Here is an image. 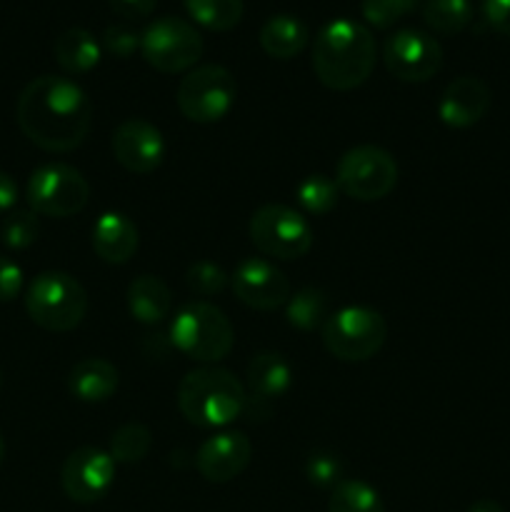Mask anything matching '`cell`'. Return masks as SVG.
<instances>
[{
    "label": "cell",
    "instance_id": "cell-5",
    "mask_svg": "<svg viewBox=\"0 0 510 512\" xmlns=\"http://www.w3.org/2000/svg\"><path fill=\"white\" fill-rule=\"evenodd\" d=\"M25 313L48 333H70L88 315V293L73 275L48 270L25 288Z\"/></svg>",
    "mask_w": 510,
    "mask_h": 512
},
{
    "label": "cell",
    "instance_id": "cell-19",
    "mask_svg": "<svg viewBox=\"0 0 510 512\" xmlns=\"http://www.w3.org/2000/svg\"><path fill=\"white\" fill-rule=\"evenodd\" d=\"M138 225L123 213H103L93 225V250L103 263L125 265L138 253Z\"/></svg>",
    "mask_w": 510,
    "mask_h": 512
},
{
    "label": "cell",
    "instance_id": "cell-28",
    "mask_svg": "<svg viewBox=\"0 0 510 512\" xmlns=\"http://www.w3.org/2000/svg\"><path fill=\"white\" fill-rule=\"evenodd\" d=\"M295 200H298V205L308 215H328L338 205L340 188L335 178L313 173L300 180L298 188H295Z\"/></svg>",
    "mask_w": 510,
    "mask_h": 512
},
{
    "label": "cell",
    "instance_id": "cell-35",
    "mask_svg": "<svg viewBox=\"0 0 510 512\" xmlns=\"http://www.w3.org/2000/svg\"><path fill=\"white\" fill-rule=\"evenodd\" d=\"M25 285L23 268H20L15 260L0 255V303H13L15 298H20Z\"/></svg>",
    "mask_w": 510,
    "mask_h": 512
},
{
    "label": "cell",
    "instance_id": "cell-13",
    "mask_svg": "<svg viewBox=\"0 0 510 512\" xmlns=\"http://www.w3.org/2000/svg\"><path fill=\"white\" fill-rule=\"evenodd\" d=\"M115 463L108 450L85 448L73 450L60 468V485L73 503L93 505L110 493L115 483Z\"/></svg>",
    "mask_w": 510,
    "mask_h": 512
},
{
    "label": "cell",
    "instance_id": "cell-23",
    "mask_svg": "<svg viewBox=\"0 0 510 512\" xmlns=\"http://www.w3.org/2000/svg\"><path fill=\"white\" fill-rule=\"evenodd\" d=\"M53 55L60 68L70 75L90 73L100 63L103 48L95 35L85 28H68L55 38Z\"/></svg>",
    "mask_w": 510,
    "mask_h": 512
},
{
    "label": "cell",
    "instance_id": "cell-26",
    "mask_svg": "<svg viewBox=\"0 0 510 512\" xmlns=\"http://www.w3.org/2000/svg\"><path fill=\"white\" fill-rule=\"evenodd\" d=\"M328 512H385V505L373 485L343 478L330 490Z\"/></svg>",
    "mask_w": 510,
    "mask_h": 512
},
{
    "label": "cell",
    "instance_id": "cell-21",
    "mask_svg": "<svg viewBox=\"0 0 510 512\" xmlns=\"http://www.w3.org/2000/svg\"><path fill=\"white\" fill-rule=\"evenodd\" d=\"M260 48L265 55L275 60H293L295 55L303 53L310 43L308 25L300 18L288 13L270 15L263 25H260Z\"/></svg>",
    "mask_w": 510,
    "mask_h": 512
},
{
    "label": "cell",
    "instance_id": "cell-9",
    "mask_svg": "<svg viewBox=\"0 0 510 512\" xmlns=\"http://www.w3.org/2000/svg\"><path fill=\"white\" fill-rule=\"evenodd\" d=\"M203 50V35L195 30V25L175 15L153 20L140 33V55L150 68L165 75L190 73L203 58Z\"/></svg>",
    "mask_w": 510,
    "mask_h": 512
},
{
    "label": "cell",
    "instance_id": "cell-34",
    "mask_svg": "<svg viewBox=\"0 0 510 512\" xmlns=\"http://www.w3.org/2000/svg\"><path fill=\"white\" fill-rule=\"evenodd\" d=\"M103 48L115 58H130L140 50V33L130 30L128 25H108L103 30Z\"/></svg>",
    "mask_w": 510,
    "mask_h": 512
},
{
    "label": "cell",
    "instance_id": "cell-1",
    "mask_svg": "<svg viewBox=\"0 0 510 512\" xmlns=\"http://www.w3.org/2000/svg\"><path fill=\"white\" fill-rule=\"evenodd\" d=\"M15 115L25 138L40 150L70 153L88 138L93 103L75 80L40 75L23 88Z\"/></svg>",
    "mask_w": 510,
    "mask_h": 512
},
{
    "label": "cell",
    "instance_id": "cell-2",
    "mask_svg": "<svg viewBox=\"0 0 510 512\" xmlns=\"http://www.w3.org/2000/svg\"><path fill=\"white\" fill-rule=\"evenodd\" d=\"M378 58L370 28L350 18H335L320 28L313 45V73L325 88L348 93L370 78Z\"/></svg>",
    "mask_w": 510,
    "mask_h": 512
},
{
    "label": "cell",
    "instance_id": "cell-30",
    "mask_svg": "<svg viewBox=\"0 0 510 512\" xmlns=\"http://www.w3.org/2000/svg\"><path fill=\"white\" fill-rule=\"evenodd\" d=\"M40 220L33 210H10L0 223V240L8 250H28L38 240Z\"/></svg>",
    "mask_w": 510,
    "mask_h": 512
},
{
    "label": "cell",
    "instance_id": "cell-29",
    "mask_svg": "<svg viewBox=\"0 0 510 512\" xmlns=\"http://www.w3.org/2000/svg\"><path fill=\"white\" fill-rule=\"evenodd\" d=\"M153 448V433L143 423H125L110 438V458L115 463L133 465L140 463Z\"/></svg>",
    "mask_w": 510,
    "mask_h": 512
},
{
    "label": "cell",
    "instance_id": "cell-38",
    "mask_svg": "<svg viewBox=\"0 0 510 512\" xmlns=\"http://www.w3.org/2000/svg\"><path fill=\"white\" fill-rule=\"evenodd\" d=\"M18 203V183L0 170V215H8Z\"/></svg>",
    "mask_w": 510,
    "mask_h": 512
},
{
    "label": "cell",
    "instance_id": "cell-15",
    "mask_svg": "<svg viewBox=\"0 0 510 512\" xmlns=\"http://www.w3.org/2000/svg\"><path fill=\"white\" fill-rule=\"evenodd\" d=\"M290 383H293V370L283 355L273 350L253 355L245 373V418L253 423L268 418L273 403L288 393Z\"/></svg>",
    "mask_w": 510,
    "mask_h": 512
},
{
    "label": "cell",
    "instance_id": "cell-11",
    "mask_svg": "<svg viewBox=\"0 0 510 512\" xmlns=\"http://www.w3.org/2000/svg\"><path fill=\"white\" fill-rule=\"evenodd\" d=\"M398 175V163L388 150L380 145H358L338 160L335 183L348 198L358 203H375L393 193Z\"/></svg>",
    "mask_w": 510,
    "mask_h": 512
},
{
    "label": "cell",
    "instance_id": "cell-36",
    "mask_svg": "<svg viewBox=\"0 0 510 512\" xmlns=\"http://www.w3.org/2000/svg\"><path fill=\"white\" fill-rule=\"evenodd\" d=\"M483 18L495 33L510 35V0H483Z\"/></svg>",
    "mask_w": 510,
    "mask_h": 512
},
{
    "label": "cell",
    "instance_id": "cell-41",
    "mask_svg": "<svg viewBox=\"0 0 510 512\" xmlns=\"http://www.w3.org/2000/svg\"><path fill=\"white\" fill-rule=\"evenodd\" d=\"M0 385H3V373H0Z\"/></svg>",
    "mask_w": 510,
    "mask_h": 512
},
{
    "label": "cell",
    "instance_id": "cell-16",
    "mask_svg": "<svg viewBox=\"0 0 510 512\" xmlns=\"http://www.w3.org/2000/svg\"><path fill=\"white\" fill-rule=\"evenodd\" d=\"M115 163L133 175H150L163 165L168 145L163 133L153 123L143 118H128L115 128L113 140Z\"/></svg>",
    "mask_w": 510,
    "mask_h": 512
},
{
    "label": "cell",
    "instance_id": "cell-24",
    "mask_svg": "<svg viewBox=\"0 0 510 512\" xmlns=\"http://www.w3.org/2000/svg\"><path fill=\"white\" fill-rule=\"evenodd\" d=\"M285 318L295 330H303V333H313V330L323 328L325 320L330 318L328 295L320 288H313V285L298 290L285 303Z\"/></svg>",
    "mask_w": 510,
    "mask_h": 512
},
{
    "label": "cell",
    "instance_id": "cell-31",
    "mask_svg": "<svg viewBox=\"0 0 510 512\" xmlns=\"http://www.w3.org/2000/svg\"><path fill=\"white\" fill-rule=\"evenodd\" d=\"M230 283V275L225 273L220 265H215L213 260H198L188 268L185 273V285H188L190 293L200 295V298H213L220 295Z\"/></svg>",
    "mask_w": 510,
    "mask_h": 512
},
{
    "label": "cell",
    "instance_id": "cell-33",
    "mask_svg": "<svg viewBox=\"0 0 510 512\" xmlns=\"http://www.w3.org/2000/svg\"><path fill=\"white\" fill-rule=\"evenodd\" d=\"M305 478H308L310 485L315 488H330L343 480V463L335 453H328V450H315V453L308 455L305 460Z\"/></svg>",
    "mask_w": 510,
    "mask_h": 512
},
{
    "label": "cell",
    "instance_id": "cell-27",
    "mask_svg": "<svg viewBox=\"0 0 510 512\" xmlns=\"http://www.w3.org/2000/svg\"><path fill=\"white\" fill-rule=\"evenodd\" d=\"M423 20L433 33L455 35L465 30L473 20L470 0H425Z\"/></svg>",
    "mask_w": 510,
    "mask_h": 512
},
{
    "label": "cell",
    "instance_id": "cell-14",
    "mask_svg": "<svg viewBox=\"0 0 510 512\" xmlns=\"http://www.w3.org/2000/svg\"><path fill=\"white\" fill-rule=\"evenodd\" d=\"M230 288H233L235 298L240 303L248 305L250 310H260V313L283 308L290 295H293L290 280L268 258L240 260L235 265L233 275H230Z\"/></svg>",
    "mask_w": 510,
    "mask_h": 512
},
{
    "label": "cell",
    "instance_id": "cell-22",
    "mask_svg": "<svg viewBox=\"0 0 510 512\" xmlns=\"http://www.w3.org/2000/svg\"><path fill=\"white\" fill-rule=\"evenodd\" d=\"M130 315L143 325H158L173 310V293L158 275H140L128 285L125 293Z\"/></svg>",
    "mask_w": 510,
    "mask_h": 512
},
{
    "label": "cell",
    "instance_id": "cell-20",
    "mask_svg": "<svg viewBox=\"0 0 510 512\" xmlns=\"http://www.w3.org/2000/svg\"><path fill=\"white\" fill-rule=\"evenodd\" d=\"M120 373L110 360L83 358L68 375V390L83 403H105L118 393Z\"/></svg>",
    "mask_w": 510,
    "mask_h": 512
},
{
    "label": "cell",
    "instance_id": "cell-7",
    "mask_svg": "<svg viewBox=\"0 0 510 512\" xmlns=\"http://www.w3.org/2000/svg\"><path fill=\"white\" fill-rule=\"evenodd\" d=\"M238 98L235 75L223 65H195L178 83L175 103L185 120L198 125L220 123Z\"/></svg>",
    "mask_w": 510,
    "mask_h": 512
},
{
    "label": "cell",
    "instance_id": "cell-17",
    "mask_svg": "<svg viewBox=\"0 0 510 512\" xmlns=\"http://www.w3.org/2000/svg\"><path fill=\"white\" fill-rule=\"evenodd\" d=\"M253 460V443L240 430H223L205 440L195 453V468L208 483L223 485L245 473Z\"/></svg>",
    "mask_w": 510,
    "mask_h": 512
},
{
    "label": "cell",
    "instance_id": "cell-12",
    "mask_svg": "<svg viewBox=\"0 0 510 512\" xmlns=\"http://www.w3.org/2000/svg\"><path fill=\"white\" fill-rule=\"evenodd\" d=\"M383 63L403 83H425L443 68V48L425 30L400 28L385 40Z\"/></svg>",
    "mask_w": 510,
    "mask_h": 512
},
{
    "label": "cell",
    "instance_id": "cell-40",
    "mask_svg": "<svg viewBox=\"0 0 510 512\" xmlns=\"http://www.w3.org/2000/svg\"><path fill=\"white\" fill-rule=\"evenodd\" d=\"M3 458H5V440L3 435H0V465H3Z\"/></svg>",
    "mask_w": 510,
    "mask_h": 512
},
{
    "label": "cell",
    "instance_id": "cell-25",
    "mask_svg": "<svg viewBox=\"0 0 510 512\" xmlns=\"http://www.w3.org/2000/svg\"><path fill=\"white\" fill-rule=\"evenodd\" d=\"M183 5L195 23L215 33L233 30L245 13L243 0H183Z\"/></svg>",
    "mask_w": 510,
    "mask_h": 512
},
{
    "label": "cell",
    "instance_id": "cell-18",
    "mask_svg": "<svg viewBox=\"0 0 510 512\" xmlns=\"http://www.w3.org/2000/svg\"><path fill=\"white\" fill-rule=\"evenodd\" d=\"M490 88L475 75H460L445 85L438 103V118L448 128L465 130L478 125L490 108Z\"/></svg>",
    "mask_w": 510,
    "mask_h": 512
},
{
    "label": "cell",
    "instance_id": "cell-8",
    "mask_svg": "<svg viewBox=\"0 0 510 512\" xmlns=\"http://www.w3.org/2000/svg\"><path fill=\"white\" fill-rule=\"evenodd\" d=\"M248 235L255 250L273 260H298L313 248V225L300 210L280 203L260 205L250 215Z\"/></svg>",
    "mask_w": 510,
    "mask_h": 512
},
{
    "label": "cell",
    "instance_id": "cell-37",
    "mask_svg": "<svg viewBox=\"0 0 510 512\" xmlns=\"http://www.w3.org/2000/svg\"><path fill=\"white\" fill-rule=\"evenodd\" d=\"M108 3L120 18L140 20V18H148V15L153 13L158 0H108Z\"/></svg>",
    "mask_w": 510,
    "mask_h": 512
},
{
    "label": "cell",
    "instance_id": "cell-3",
    "mask_svg": "<svg viewBox=\"0 0 510 512\" xmlns=\"http://www.w3.org/2000/svg\"><path fill=\"white\" fill-rule=\"evenodd\" d=\"M178 410L198 428H228L245 410V383L218 365L195 368L180 380Z\"/></svg>",
    "mask_w": 510,
    "mask_h": 512
},
{
    "label": "cell",
    "instance_id": "cell-39",
    "mask_svg": "<svg viewBox=\"0 0 510 512\" xmlns=\"http://www.w3.org/2000/svg\"><path fill=\"white\" fill-rule=\"evenodd\" d=\"M468 512H505L503 505L495 503V500H478L468 508Z\"/></svg>",
    "mask_w": 510,
    "mask_h": 512
},
{
    "label": "cell",
    "instance_id": "cell-10",
    "mask_svg": "<svg viewBox=\"0 0 510 512\" xmlns=\"http://www.w3.org/2000/svg\"><path fill=\"white\" fill-rule=\"evenodd\" d=\"M25 200L45 218H70L88 208L90 183L73 165L45 163L30 173Z\"/></svg>",
    "mask_w": 510,
    "mask_h": 512
},
{
    "label": "cell",
    "instance_id": "cell-4",
    "mask_svg": "<svg viewBox=\"0 0 510 512\" xmlns=\"http://www.w3.org/2000/svg\"><path fill=\"white\" fill-rule=\"evenodd\" d=\"M170 343L195 363L215 365L233 350L235 328L218 305L208 300H190L170 323Z\"/></svg>",
    "mask_w": 510,
    "mask_h": 512
},
{
    "label": "cell",
    "instance_id": "cell-6",
    "mask_svg": "<svg viewBox=\"0 0 510 512\" xmlns=\"http://www.w3.org/2000/svg\"><path fill=\"white\" fill-rule=\"evenodd\" d=\"M323 345L343 363H363L375 358L388 340V323L368 305H348L330 315L320 328Z\"/></svg>",
    "mask_w": 510,
    "mask_h": 512
},
{
    "label": "cell",
    "instance_id": "cell-32",
    "mask_svg": "<svg viewBox=\"0 0 510 512\" xmlns=\"http://www.w3.org/2000/svg\"><path fill=\"white\" fill-rule=\"evenodd\" d=\"M418 5L420 0H360V13L375 28H390Z\"/></svg>",
    "mask_w": 510,
    "mask_h": 512
}]
</instances>
